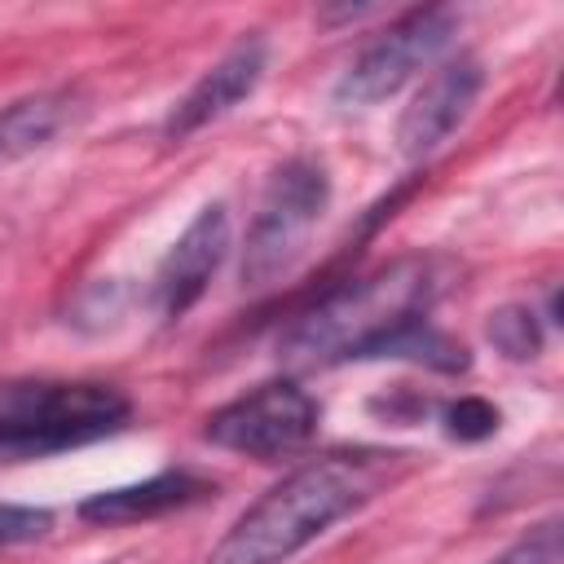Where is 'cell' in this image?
I'll use <instances>...</instances> for the list:
<instances>
[{"label": "cell", "instance_id": "6da1fadb", "mask_svg": "<svg viewBox=\"0 0 564 564\" xmlns=\"http://www.w3.org/2000/svg\"><path fill=\"white\" fill-rule=\"evenodd\" d=\"M405 471V454L357 449L326 454L295 467L260 502H251L234 529L216 542L207 564H286L295 551L317 542L330 524L366 507Z\"/></svg>", "mask_w": 564, "mask_h": 564}, {"label": "cell", "instance_id": "277c9868", "mask_svg": "<svg viewBox=\"0 0 564 564\" xmlns=\"http://www.w3.org/2000/svg\"><path fill=\"white\" fill-rule=\"evenodd\" d=\"M330 203V176L317 159H286L256 207V220L247 229V247H242V286H273L278 278H286L295 269V260L304 256L322 212Z\"/></svg>", "mask_w": 564, "mask_h": 564}, {"label": "cell", "instance_id": "52a82bcc", "mask_svg": "<svg viewBox=\"0 0 564 564\" xmlns=\"http://www.w3.org/2000/svg\"><path fill=\"white\" fill-rule=\"evenodd\" d=\"M485 88V66L471 53H458L449 62H441L427 84L410 97V106L401 110L397 123V145L405 159H427L441 141H449V132L471 115L476 97Z\"/></svg>", "mask_w": 564, "mask_h": 564}, {"label": "cell", "instance_id": "8992f818", "mask_svg": "<svg viewBox=\"0 0 564 564\" xmlns=\"http://www.w3.org/2000/svg\"><path fill=\"white\" fill-rule=\"evenodd\" d=\"M313 432H317V401L291 379L260 383L256 392L220 405L207 419V441L247 458H286L304 449Z\"/></svg>", "mask_w": 564, "mask_h": 564}, {"label": "cell", "instance_id": "5b68a950", "mask_svg": "<svg viewBox=\"0 0 564 564\" xmlns=\"http://www.w3.org/2000/svg\"><path fill=\"white\" fill-rule=\"evenodd\" d=\"M458 31V13L445 4H427L392 22L335 84V101L344 106H375L392 97L401 84H410L427 62L441 57L449 35Z\"/></svg>", "mask_w": 564, "mask_h": 564}, {"label": "cell", "instance_id": "9c48e42d", "mask_svg": "<svg viewBox=\"0 0 564 564\" xmlns=\"http://www.w3.org/2000/svg\"><path fill=\"white\" fill-rule=\"evenodd\" d=\"M264 62H269V53H264L260 40H238V44H234L216 66H207V70L194 79V88L167 110L163 137H167V141H185V137H194L198 128H207V123H216L220 115H229L242 97L256 93V84H260V75H264Z\"/></svg>", "mask_w": 564, "mask_h": 564}, {"label": "cell", "instance_id": "7c38bea8", "mask_svg": "<svg viewBox=\"0 0 564 564\" xmlns=\"http://www.w3.org/2000/svg\"><path fill=\"white\" fill-rule=\"evenodd\" d=\"M489 339H494V348L507 352L511 361H529V357H538V348H542V330H538V322H533V308L511 304V308L489 313Z\"/></svg>", "mask_w": 564, "mask_h": 564}, {"label": "cell", "instance_id": "8fae6325", "mask_svg": "<svg viewBox=\"0 0 564 564\" xmlns=\"http://www.w3.org/2000/svg\"><path fill=\"white\" fill-rule=\"evenodd\" d=\"M84 115V97L75 88H48L31 93L0 110V172L31 159L35 150L53 145L66 128H75Z\"/></svg>", "mask_w": 564, "mask_h": 564}, {"label": "cell", "instance_id": "7a4b0ae2", "mask_svg": "<svg viewBox=\"0 0 564 564\" xmlns=\"http://www.w3.org/2000/svg\"><path fill=\"white\" fill-rule=\"evenodd\" d=\"M445 286V273L427 256L392 260L388 269L357 278L313 304L286 335L282 357L291 366H335L352 357H379L401 330L427 317Z\"/></svg>", "mask_w": 564, "mask_h": 564}, {"label": "cell", "instance_id": "4fadbf2b", "mask_svg": "<svg viewBox=\"0 0 564 564\" xmlns=\"http://www.w3.org/2000/svg\"><path fill=\"white\" fill-rule=\"evenodd\" d=\"M489 564H560V520H542Z\"/></svg>", "mask_w": 564, "mask_h": 564}, {"label": "cell", "instance_id": "5bb4252c", "mask_svg": "<svg viewBox=\"0 0 564 564\" xmlns=\"http://www.w3.org/2000/svg\"><path fill=\"white\" fill-rule=\"evenodd\" d=\"M53 529V516L44 507H13L0 502V546H22V542H40Z\"/></svg>", "mask_w": 564, "mask_h": 564}, {"label": "cell", "instance_id": "ba28073f", "mask_svg": "<svg viewBox=\"0 0 564 564\" xmlns=\"http://www.w3.org/2000/svg\"><path fill=\"white\" fill-rule=\"evenodd\" d=\"M225 251H229V212H225V203H207L185 225V234L172 242L163 264L154 269L150 295H154L159 317H167V322L185 317L198 304V295L207 291V282L216 278Z\"/></svg>", "mask_w": 564, "mask_h": 564}, {"label": "cell", "instance_id": "30bf717a", "mask_svg": "<svg viewBox=\"0 0 564 564\" xmlns=\"http://www.w3.org/2000/svg\"><path fill=\"white\" fill-rule=\"evenodd\" d=\"M212 485L203 476L189 471H159L141 485H123V489H101L88 502H79V516L93 524H141L167 511H181L198 498H207Z\"/></svg>", "mask_w": 564, "mask_h": 564}, {"label": "cell", "instance_id": "9a60e30c", "mask_svg": "<svg viewBox=\"0 0 564 564\" xmlns=\"http://www.w3.org/2000/svg\"><path fill=\"white\" fill-rule=\"evenodd\" d=\"M445 427L458 441H480V436H489L498 427V410L489 401H480V397H463V401H454L445 410Z\"/></svg>", "mask_w": 564, "mask_h": 564}, {"label": "cell", "instance_id": "3957f363", "mask_svg": "<svg viewBox=\"0 0 564 564\" xmlns=\"http://www.w3.org/2000/svg\"><path fill=\"white\" fill-rule=\"evenodd\" d=\"M128 423V397L110 383L4 379L0 383V463L48 458L101 441Z\"/></svg>", "mask_w": 564, "mask_h": 564}]
</instances>
